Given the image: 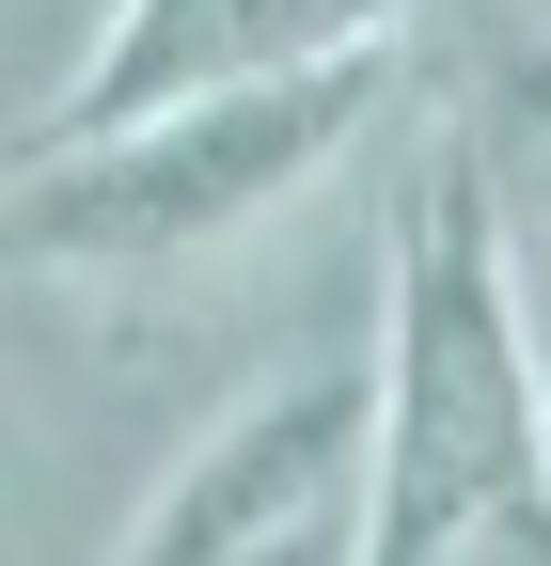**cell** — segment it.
<instances>
[{"instance_id": "cell-1", "label": "cell", "mask_w": 551, "mask_h": 566, "mask_svg": "<svg viewBox=\"0 0 551 566\" xmlns=\"http://www.w3.org/2000/svg\"><path fill=\"white\" fill-rule=\"evenodd\" d=\"M536 488H551V394H536L520 237L472 189V158L409 111L378 315H363V566H457Z\"/></svg>"}, {"instance_id": "cell-2", "label": "cell", "mask_w": 551, "mask_h": 566, "mask_svg": "<svg viewBox=\"0 0 551 566\" xmlns=\"http://www.w3.org/2000/svg\"><path fill=\"white\" fill-rule=\"evenodd\" d=\"M394 95H409V32L284 63V80H237V95H189V111H143V126H95V142H48V158H17L0 268H48V283L189 268L252 221H284L331 158H363L394 126Z\"/></svg>"}, {"instance_id": "cell-3", "label": "cell", "mask_w": 551, "mask_h": 566, "mask_svg": "<svg viewBox=\"0 0 551 566\" xmlns=\"http://www.w3.org/2000/svg\"><path fill=\"white\" fill-rule=\"evenodd\" d=\"M111 566H363V346L252 378L111 535Z\"/></svg>"}, {"instance_id": "cell-4", "label": "cell", "mask_w": 551, "mask_h": 566, "mask_svg": "<svg viewBox=\"0 0 551 566\" xmlns=\"http://www.w3.org/2000/svg\"><path fill=\"white\" fill-rule=\"evenodd\" d=\"M378 32H409V0H111L80 80L17 126V158L189 111V95H237V80H284V63H331V48H378Z\"/></svg>"}, {"instance_id": "cell-5", "label": "cell", "mask_w": 551, "mask_h": 566, "mask_svg": "<svg viewBox=\"0 0 551 566\" xmlns=\"http://www.w3.org/2000/svg\"><path fill=\"white\" fill-rule=\"evenodd\" d=\"M409 80L426 126L472 158L505 237H551V17L520 0H409Z\"/></svg>"}]
</instances>
